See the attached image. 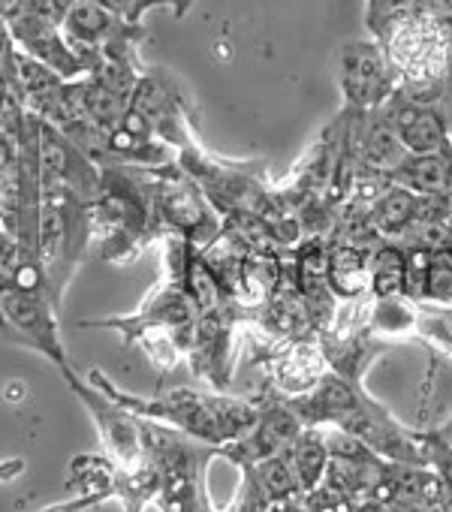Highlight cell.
I'll list each match as a JSON object with an SVG mask.
<instances>
[{"label":"cell","mask_w":452,"mask_h":512,"mask_svg":"<svg viewBox=\"0 0 452 512\" xmlns=\"http://www.w3.org/2000/svg\"><path fill=\"white\" fill-rule=\"evenodd\" d=\"M13 43L19 52L31 55L34 61L46 64L49 70H55L58 76L79 82L91 73V61L67 40L64 28L58 19L52 16H31V19H19L10 25Z\"/></svg>","instance_id":"8992f818"},{"label":"cell","mask_w":452,"mask_h":512,"mask_svg":"<svg viewBox=\"0 0 452 512\" xmlns=\"http://www.w3.org/2000/svg\"><path fill=\"white\" fill-rule=\"evenodd\" d=\"M79 103H82L85 118H88L94 127H100L103 133L121 127V121H124V115H127V109H130V100H127V97H121V94H115V91L97 85V82L88 79V76L82 79Z\"/></svg>","instance_id":"9a60e30c"},{"label":"cell","mask_w":452,"mask_h":512,"mask_svg":"<svg viewBox=\"0 0 452 512\" xmlns=\"http://www.w3.org/2000/svg\"><path fill=\"white\" fill-rule=\"evenodd\" d=\"M422 302L434 308H452V244H434Z\"/></svg>","instance_id":"ffe728a7"},{"label":"cell","mask_w":452,"mask_h":512,"mask_svg":"<svg viewBox=\"0 0 452 512\" xmlns=\"http://www.w3.org/2000/svg\"><path fill=\"white\" fill-rule=\"evenodd\" d=\"M133 22L109 13L106 7H100L97 0H76V4L64 13L61 28L67 34V40L91 61V70L97 64V52L112 43L115 37H121ZM91 76V73H88Z\"/></svg>","instance_id":"ba28073f"},{"label":"cell","mask_w":452,"mask_h":512,"mask_svg":"<svg viewBox=\"0 0 452 512\" xmlns=\"http://www.w3.org/2000/svg\"><path fill=\"white\" fill-rule=\"evenodd\" d=\"M380 115L398 133L407 154H449V124L434 103H419L395 91L380 106Z\"/></svg>","instance_id":"52a82bcc"},{"label":"cell","mask_w":452,"mask_h":512,"mask_svg":"<svg viewBox=\"0 0 452 512\" xmlns=\"http://www.w3.org/2000/svg\"><path fill=\"white\" fill-rule=\"evenodd\" d=\"M0 323H7L22 338H28L64 374L73 371L67 350H64V341H61V329H58V305L49 296L0 290Z\"/></svg>","instance_id":"5b68a950"},{"label":"cell","mask_w":452,"mask_h":512,"mask_svg":"<svg viewBox=\"0 0 452 512\" xmlns=\"http://www.w3.org/2000/svg\"><path fill=\"white\" fill-rule=\"evenodd\" d=\"M16 55V52H13ZM28 121V106L19 88L13 58L0 67V133H16Z\"/></svg>","instance_id":"44dd1931"},{"label":"cell","mask_w":452,"mask_h":512,"mask_svg":"<svg viewBox=\"0 0 452 512\" xmlns=\"http://www.w3.org/2000/svg\"><path fill=\"white\" fill-rule=\"evenodd\" d=\"M371 247L338 241L329 256V290L341 299H362L371 290Z\"/></svg>","instance_id":"8fae6325"},{"label":"cell","mask_w":452,"mask_h":512,"mask_svg":"<svg viewBox=\"0 0 452 512\" xmlns=\"http://www.w3.org/2000/svg\"><path fill=\"white\" fill-rule=\"evenodd\" d=\"M443 103H446V112L443 115H446V124H449V154H452V88L443 94Z\"/></svg>","instance_id":"d4e9b609"},{"label":"cell","mask_w":452,"mask_h":512,"mask_svg":"<svg viewBox=\"0 0 452 512\" xmlns=\"http://www.w3.org/2000/svg\"><path fill=\"white\" fill-rule=\"evenodd\" d=\"M356 151H359L362 166L371 172H380V175H389L392 169H398L407 160V148L401 145L398 133L389 127V121L380 115V109L374 118H368L362 124Z\"/></svg>","instance_id":"5bb4252c"},{"label":"cell","mask_w":452,"mask_h":512,"mask_svg":"<svg viewBox=\"0 0 452 512\" xmlns=\"http://www.w3.org/2000/svg\"><path fill=\"white\" fill-rule=\"evenodd\" d=\"M323 377H326V356L320 353V347L308 341H293L287 344L284 353L275 356V380L281 383V389L293 395L311 392L314 386H320Z\"/></svg>","instance_id":"4fadbf2b"},{"label":"cell","mask_w":452,"mask_h":512,"mask_svg":"<svg viewBox=\"0 0 452 512\" xmlns=\"http://www.w3.org/2000/svg\"><path fill=\"white\" fill-rule=\"evenodd\" d=\"M371 293L374 299L404 296V250L398 244H380L371 253Z\"/></svg>","instance_id":"ac0fdd59"},{"label":"cell","mask_w":452,"mask_h":512,"mask_svg":"<svg viewBox=\"0 0 452 512\" xmlns=\"http://www.w3.org/2000/svg\"><path fill=\"white\" fill-rule=\"evenodd\" d=\"M290 464L296 470V479L302 485V491H311L320 485V479L329 470V449L317 434H299L290 443Z\"/></svg>","instance_id":"2e32d148"},{"label":"cell","mask_w":452,"mask_h":512,"mask_svg":"<svg viewBox=\"0 0 452 512\" xmlns=\"http://www.w3.org/2000/svg\"><path fill=\"white\" fill-rule=\"evenodd\" d=\"M0 290L37 293V296L52 299L49 275H46V266L40 260V250L7 235L4 229H0Z\"/></svg>","instance_id":"9c48e42d"},{"label":"cell","mask_w":452,"mask_h":512,"mask_svg":"<svg viewBox=\"0 0 452 512\" xmlns=\"http://www.w3.org/2000/svg\"><path fill=\"white\" fill-rule=\"evenodd\" d=\"M386 178L416 196H443L452 190V154H407Z\"/></svg>","instance_id":"7c38bea8"},{"label":"cell","mask_w":452,"mask_h":512,"mask_svg":"<svg viewBox=\"0 0 452 512\" xmlns=\"http://www.w3.org/2000/svg\"><path fill=\"white\" fill-rule=\"evenodd\" d=\"M88 383L97 386L106 398L127 407L130 413L142 419H157L163 425H172L196 440L223 446L242 440L260 419V413L242 401V398H220V395H199L190 389H175L163 398H133L121 389H115L109 380H103L100 371L88 374Z\"/></svg>","instance_id":"6da1fadb"},{"label":"cell","mask_w":452,"mask_h":512,"mask_svg":"<svg viewBox=\"0 0 452 512\" xmlns=\"http://www.w3.org/2000/svg\"><path fill=\"white\" fill-rule=\"evenodd\" d=\"M371 329L380 335H416L419 332V308L407 296L374 299L371 305Z\"/></svg>","instance_id":"e0dca14e"},{"label":"cell","mask_w":452,"mask_h":512,"mask_svg":"<svg viewBox=\"0 0 452 512\" xmlns=\"http://www.w3.org/2000/svg\"><path fill=\"white\" fill-rule=\"evenodd\" d=\"M422 196L389 184L365 211V229L380 238H398L404 232H419Z\"/></svg>","instance_id":"30bf717a"},{"label":"cell","mask_w":452,"mask_h":512,"mask_svg":"<svg viewBox=\"0 0 452 512\" xmlns=\"http://www.w3.org/2000/svg\"><path fill=\"white\" fill-rule=\"evenodd\" d=\"M419 10L428 19L437 22H452V0H419Z\"/></svg>","instance_id":"7402d4cb"},{"label":"cell","mask_w":452,"mask_h":512,"mask_svg":"<svg viewBox=\"0 0 452 512\" xmlns=\"http://www.w3.org/2000/svg\"><path fill=\"white\" fill-rule=\"evenodd\" d=\"M100 7H106L109 13L121 16V19H130L133 7H136V0H97Z\"/></svg>","instance_id":"cb8c5ba5"},{"label":"cell","mask_w":452,"mask_h":512,"mask_svg":"<svg viewBox=\"0 0 452 512\" xmlns=\"http://www.w3.org/2000/svg\"><path fill=\"white\" fill-rule=\"evenodd\" d=\"M257 491L269 500H290L296 491H302L296 470L287 455H272L257 461Z\"/></svg>","instance_id":"d6986e66"},{"label":"cell","mask_w":452,"mask_h":512,"mask_svg":"<svg viewBox=\"0 0 452 512\" xmlns=\"http://www.w3.org/2000/svg\"><path fill=\"white\" fill-rule=\"evenodd\" d=\"M94 247L91 229V202L64 190V187H43L40 205V229H37V250L49 275V290L55 305L61 299L85 263V256Z\"/></svg>","instance_id":"7a4b0ae2"},{"label":"cell","mask_w":452,"mask_h":512,"mask_svg":"<svg viewBox=\"0 0 452 512\" xmlns=\"http://www.w3.org/2000/svg\"><path fill=\"white\" fill-rule=\"evenodd\" d=\"M37 160L43 187H64L85 202H94L100 190V166L91 163L55 124L43 118H37Z\"/></svg>","instance_id":"277c9868"},{"label":"cell","mask_w":452,"mask_h":512,"mask_svg":"<svg viewBox=\"0 0 452 512\" xmlns=\"http://www.w3.org/2000/svg\"><path fill=\"white\" fill-rule=\"evenodd\" d=\"M338 79L344 103L356 112L380 109L398 88L380 43H347L338 55Z\"/></svg>","instance_id":"3957f363"},{"label":"cell","mask_w":452,"mask_h":512,"mask_svg":"<svg viewBox=\"0 0 452 512\" xmlns=\"http://www.w3.org/2000/svg\"><path fill=\"white\" fill-rule=\"evenodd\" d=\"M13 52H16V43H13L10 25H7V19H4V16H0V67H4V64L13 58Z\"/></svg>","instance_id":"603a6c76"}]
</instances>
